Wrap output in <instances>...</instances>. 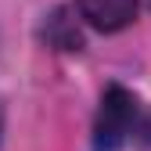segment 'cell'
I'll use <instances>...</instances> for the list:
<instances>
[{
    "mask_svg": "<svg viewBox=\"0 0 151 151\" xmlns=\"http://www.w3.org/2000/svg\"><path fill=\"white\" fill-rule=\"evenodd\" d=\"M133 115H137V101L126 86L111 83L101 97V111H97V126H93V147L97 151H119L133 129Z\"/></svg>",
    "mask_w": 151,
    "mask_h": 151,
    "instance_id": "1",
    "label": "cell"
},
{
    "mask_svg": "<svg viewBox=\"0 0 151 151\" xmlns=\"http://www.w3.org/2000/svg\"><path fill=\"white\" fill-rule=\"evenodd\" d=\"M79 14L101 32H119L137 18V0H76Z\"/></svg>",
    "mask_w": 151,
    "mask_h": 151,
    "instance_id": "2",
    "label": "cell"
},
{
    "mask_svg": "<svg viewBox=\"0 0 151 151\" xmlns=\"http://www.w3.org/2000/svg\"><path fill=\"white\" fill-rule=\"evenodd\" d=\"M144 140H147V144H151V122H147V126H144Z\"/></svg>",
    "mask_w": 151,
    "mask_h": 151,
    "instance_id": "3",
    "label": "cell"
},
{
    "mask_svg": "<svg viewBox=\"0 0 151 151\" xmlns=\"http://www.w3.org/2000/svg\"><path fill=\"white\" fill-rule=\"evenodd\" d=\"M0 119H4V108H0Z\"/></svg>",
    "mask_w": 151,
    "mask_h": 151,
    "instance_id": "4",
    "label": "cell"
}]
</instances>
